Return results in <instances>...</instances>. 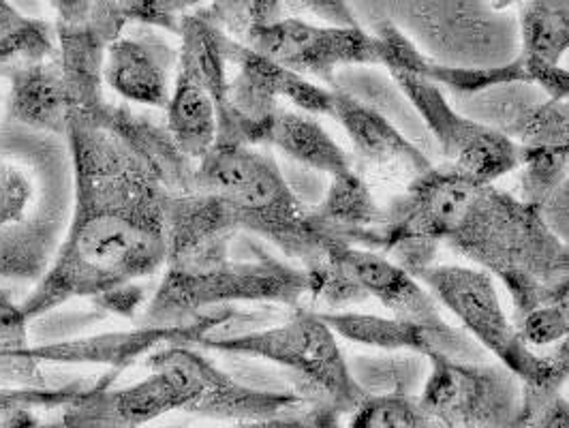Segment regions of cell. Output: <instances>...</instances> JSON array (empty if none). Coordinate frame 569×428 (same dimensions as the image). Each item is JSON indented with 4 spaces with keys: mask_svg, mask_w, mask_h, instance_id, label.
Wrapping results in <instances>:
<instances>
[{
    "mask_svg": "<svg viewBox=\"0 0 569 428\" xmlns=\"http://www.w3.org/2000/svg\"><path fill=\"white\" fill-rule=\"evenodd\" d=\"M57 7L58 64L69 90L73 112L97 116L103 99V69L112 39L92 18L90 2L60 0Z\"/></svg>",
    "mask_w": 569,
    "mask_h": 428,
    "instance_id": "cell-16",
    "label": "cell"
},
{
    "mask_svg": "<svg viewBox=\"0 0 569 428\" xmlns=\"http://www.w3.org/2000/svg\"><path fill=\"white\" fill-rule=\"evenodd\" d=\"M446 245L506 287L513 324L569 298V251L540 210L495 185H478Z\"/></svg>",
    "mask_w": 569,
    "mask_h": 428,
    "instance_id": "cell-2",
    "label": "cell"
},
{
    "mask_svg": "<svg viewBox=\"0 0 569 428\" xmlns=\"http://www.w3.org/2000/svg\"><path fill=\"white\" fill-rule=\"evenodd\" d=\"M97 309L108 311V313L120 315L124 319H133L136 311L140 309L143 302V289L140 286H127L112 289L94 300H90Z\"/></svg>",
    "mask_w": 569,
    "mask_h": 428,
    "instance_id": "cell-45",
    "label": "cell"
},
{
    "mask_svg": "<svg viewBox=\"0 0 569 428\" xmlns=\"http://www.w3.org/2000/svg\"><path fill=\"white\" fill-rule=\"evenodd\" d=\"M7 76L11 82V120L34 133L67 138L73 103L57 58L43 62H18L7 71Z\"/></svg>",
    "mask_w": 569,
    "mask_h": 428,
    "instance_id": "cell-23",
    "label": "cell"
},
{
    "mask_svg": "<svg viewBox=\"0 0 569 428\" xmlns=\"http://www.w3.org/2000/svg\"><path fill=\"white\" fill-rule=\"evenodd\" d=\"M242 46L307 80H321L330 90L342 69L377 67V43L362 27L335 29L283 18L249 32Z\"/></svg>",
    "mask_w": 569,
    "mask_h": 428,
    "instance_id": "cell-14",
    "label": "cell"
},
{
    "mask_svg": "<svg viewBox=\"0 0 569 428\" xmlns=\"http://www.w3.org/2000/svg\"><path fill=\"white\" fill-rule=\"evenodd\" d=\"M342 259L367 291L369 300L375 298L381 302L390 317L430 332L452 328L427 287L388 257L367 249H345Z\"/></svg>",
    "mask_w": 569,
    "mask_h": 428,
    "instance_id": "cell-20",
    "label": "cell"
},
{
    "mask_svg": "<svg viewBox=\"0 0 569 428\" xmlns=\"http://www.w3.org/2000/svg\"><path fill=\"white\" fill-rule=\"evenodd\" d=\"M455 315L460 328L527 386L543 384V358L520 337L508 317L497 281L476 266H430L416 277Z\"/></svg>",
    "mask_w": 569,
    "mask_h": 428,
    "instance_id": "cell-9",
    "label": "cell"
},
{
    "mask_svg": "<svg viewBox=\"0 0 569 428\" xmlns=\"http://www.w3.org/2000/svg\"><path fill=\"white\" fill-rule=\"evenodd\" d=\"M148 428V427H146ZM152 428H187L184 425H176V427H152Z\"/></svg>",
    "mask_w": 569,
    "mask_h": 428,
    "instance_id": "cell-48",
    "label": "cell"
},
{
    "mask_svg": "<svg viewBox=\"0 0 569 428\" xmlns=\"http://www.w3.org/2000/svg\"><path fill=\"white\" fill-rule=\"evenodd\" d=\"M347 428H446L420 397L367 399L353 414Z\"/></svg>",
    "mask_w": 569,
    "mask_h": 428,
    "instance_id": "cell-33",
    "label": "cell"
},
{
    "mask_svg": "<svg viewBox=\"0 0 569 428\" xmlns=\"http://www.w3.org/2000/svg\"><path fill=\"white\" fill-rule=\"evenodd\" d=\"M383 16L437 67L492 69L522 52L518 16L480 0H383Z\"/></svg>",
    "mask_w": 569,
    "mask_h": 428,
    "instance_id": "cell-6",
    "label": "cell"
},
{
    "mask_svg": "<svg viewBox=\"0 0 569 428\" xmlns=\"http://www.w3.org/2000/svg\"><path fill=\"white\" fill-rule=\"evenodd\" d=\"M525 54L561 64L569 52V0H531L518 9Z\"/></svg>",
    "mask_w": 569,
    "mask_h": 428,
    "instance_id": "cell-30",
    "label": "cell"
},
{
    "mask_svg": "<svg viewBox=\"0 0 569 428\" xmlns=\"http://www.w3.org/2000/svg\"><path fill=\"white\" fill-rule=\"evenodd\" d=\"M58 58L57 30L48 22L32 20L0 0V64L43 62Z\"/></svg>",
    "mask_w": 569,
    "mask_h": 428,
    "instance_id": "cell-31",
    "label": "cell"
},
{
    "mask_svg": "<svg viewBox=\"0 0 569 428\" xmlns=\"http://www.w3.org/2000/svg\"><path fill=\"white\" fill-rule=\"evenodd\" d=\"M92 384L71 381L60 388H0V418L13 411H37V409H58L82 397Z\"/></svg>",
    "mask_w": 569,
    "mask_h": 428,
    "instance_id": "cell-37",
    "label": "cell"
},
{
    "mask_svg": "<svg viewBox=\"0 0 569 428\" xmlns=\"http://www.w3.org/2000/svg\"><path fill=\"white\" fill-rule=\"evenodd\" d=\"M332 90L347 92L353 99L362 101L375 112L388 118L402 136H407L422 152H437L422 118L413 110L405 92L392 80V76H383L372 67H347L339 71Z\"/></svg>",
    "mask_w": 569,
    "mask_h": 428,
    "instance_id": "cell-25",
    "label": "cell"
},
{
    "mask_svg": "<svg viewBox=\"0 0 569 428\" xmlns=\"http://www.w3.org/2000/svg\"><path fill=\"white\" fill-rule=\"evenodd\" d=\"M520 428H569V399L563 390L522 384Z\"/></svg>",
    "mask_w": 569,
    "mask_h": 428,
    "instance_id": "cell-38",
    "label": "cell"
},
{
    "mask_svg": "<svg viewBox=\"0 0 569 428\" xmlns=\"http://www.w3.org/2000/svg\"><path fill=\"white\" fill-rule=\"evenodd\" d=\"M112 371L94 381L82 397L69 402L50 428H146L171 411H184L189 395L170 369H152L142 381L110 388Z\"/></svg>",
    "mask_w": 569,
    "mask_h": 428,
    "instance_id": "cell-15",
    "label": "cell"
},
{
    "mask_svg": "<svg viewBox=\"0 0 569 428\" xmlns=\"http://www.w3.org/2000/svg\"><path fill=\"white\" fill-rule=\"evenodd\" d=\"M283 2L274 0H251V2H212L201 9L203 16L223 30L228 37L242 43L249 32L283 20Z\"/></svg>",
    "mask_w": 569,
    "mask_h": 428,
    "instance_id": "cell-34",
    "label": "cell"
},
{
    "mask_svg": "<svg viewBox=\"0 0 569 428\" xmlns=\"http://www.w3.org/2000/svg\"><path fill=\"white\" fill-rule=\"evenodd\" d=\"M538 210L550 231L569 251V173L541 200Z\"/></svg>",
    "mask_w": 569,
    "mask_h": 428,
    "instance_id": "cell-43",
    "label": "cell"
},
{
    "mask_svg": "<svg viewBox=\"0 0 569 428\" xmlns=\"http://www.w3.org/2000/svg\"><path fill=\"white\" fill-rule=\"evenodd\" d=\"M332 118L345 129L360 161L372 168L405 171L413 178L432 168L427 152L402 136L388 118L351 94L335 90Z\"/></svg>",
    "mask_w": 569,
    "mask_h": 428,
    "instance_id": "cell-22",
    "label": "cell"
},
{
    "mask_svg": "<svg viewBox=\"0 0 569 428\" xmlns=\"http://www.w3.org/2000/svg\"><path fill=\"white\" fill-rule=\"evenodd\" d=\"M420 402L446 428H520L522 381L499 360L428 358Z\"/></svg>",
    "mask_w": 569,
    "mask_h": 428,
    "instance_id": "cell-10",
    "label": "cell"
},
{
    "mask_svg": "<svg viewBox=\"0 0 569 428\" xmlns=\"http://www.w3.org/2000/svg\"><path fill=\"white\" fill-rule=\"evenodd\" d=\"M180 52H178V76L189 78L191 82L203 88L214 106L217 115L226 106L228 97V71H226V52L223 39L226 32L217 29L201 9L189 11L180 22Z\"/></svg>",
    "mask_w": 569,
    "mask_h": 428,
    "instance_id": "cell-24",
    "label": "cell"
},
{
    "mask_svg": "<svg viewBox=\"0 0 569 428\" xmlns=\"http://www.w3.org/2000/svg\"><path fill=\"white\" fill-rule=\"evenodd\" d=\"M478 185L482 182L448 163L411 178L409 187L383 208L379 253L413 277L435 266L439 247L446 245Z\"/></svg>",
    "mask_w": 569,
    "mask_h": 428,
    "instance_id": "cell-8",
    "label": "cell"
},
{
    "mask_svg": "<svg viewBox=\"0 0 569 428\" xmlns=\"http://www.w3.org/2000/svg\"><path fill=\"white\" fill-rule=\"evenodd\" d=\"M247 256L201 266H168L142 315L143 328L187 326L233 302H263L298 309L309 296L307 272L247 240Z\"/></svg>",
    "mask_w": 569,
    "mask_h": 428,
    "instance_id": "cell-4",
    "label": "cell"
},
{
    "mask_svg": "<svg viewBox=\"0 0 569 428\" xmlns=\"http://www.w3.org/2000/svg\"><path fill=\"white\" fill-rule=\"evenodd\" d=\"M166 112L173 142L191 161L200 163L219 138V118L212 97L189 78L176 73Z\"/></svg>",
    "mask_w": 569,
    "mask_h": 428,
    "instance_id": "cell-28",
    "label": "cell"
},
{
    "mask_svg": "<svg viewBox=\"0 0 569 428\" xmlns=\"http://www.w3.org/2000/svg\"><path fill=\"white\" fill-rule=\"evenodd\" d=\"M124 16L140 27H159L180 34L182 16L189 13V2H170V0H122Z\"/></svg>",
    "mask_w": 569,
    "mask_h": 428,
    "instance_id": "cell-40",
    "label": "cell"
},
{
    "mask_svg": "<svg viewBox=\"0 0 569 428\" xmlns=\"http://www.w3.org/2000/svg\"><path fill=\"white\" fill-rule=\"evenodd\" d=\"M383 219L386 210L353 170L335 176L323 200L309 208V221L321 238L375 253L381 251Z\"/></svg>",
    "mask_w": 569,
    "mask_h": 428,
    "instance_id": "cell-21",
    "label": "cell"
},
{
    "mask_svg": "<svg viewBox=\"0 0 569 428\" xmlns=\"http://www.w3.org/2000/svg\"><path fill=\"white\" fill-rule=\"evenodd\" d=\"M166 217L168 266H201L226 259L240 236L228 203L198 189L187 196H170Z\"/></svg>",
    "mask_w": 569,
    "mask_h": 428,
    "instance_id": "cell-17",
    "label": "cell"
},
{
    "mask_svg": "<svg viewBox=\"0 0 569 428\" xmlns=\"http://www.w3.org/2000/svg\"><path fill=\"white\" fill-rule=\"evenodd\" d=\"M196 189L226 201L240 233L266 240L300 268L337 245L315 231L309 206L296 198L279 163L256 148L217 143L198 163Z\"/></svg>",
    "mask_w": 569,
    "mask_h": 428,
    "instance_id": "cell-3",
    "label": "cell"
},
{
    "mask_svg": "<svg viewBox=\"0 0 569 428\" xmlns=\"http://www.w3.org/2000/svg\"><path fill=\"white\" fill-rule=\"evenodd\" d=\"M92 120L112 131L170 196H187L196 191L198 163L173 142L168 125H159L148 116L138 115L124 103H106Z\"/></svg>",
    "mask_w": 569,
    "mask_h": 428,
    "instance_id": "cell-18",
    "label": "cell"
},
{
    "mask_svg": "<svg viewBox=\"0 0 569 428\" xmlns=\"http://www.w3.org/2000/svg\"><path fill=\"white\" fill-rule=\"evenodd\" d=\"M546 152H552V155H557V157L569 159V142L563 143V146H559V148H555V150H546Z\"/></svg>",
    "mask_w": 569,
    "mask_h": 428,
    "instance_id": "cell-47",
    "label": "cell"
},
{
    "mask_svg": "<svg viewBox=\"0 0 569 428\" xmlns=\"http://www.w3.org/2000/svg\"><path fill=\"white\" fill-rule=\"evenodd\" d=\"M543 358V384L540 388L548 390H563L569 381V339L552 345Z\"/></svg>",
    "mask_w": 569,
    "mask_h": 428,
    "instance_id": "cell-46",
    "label": "cell"
},
{
    "mask_svg": "<svg viewBox=\"0 0 569 428\" xmlns=\"http://www.w3.org/2000/svg\"><path fill=\"white\" fill-rule=\"evenodd\" d=\"M266 146H274L293 163L330 178L351 170L347 152L309 115L281 108L268 129Z\"/></svg>",
    "mask_w": 569,
    "mask_h": 428,
    "instance_id": "cell-26",
    "label": "cell"
},
{
    "mask_svg": "<svg viewBox=\"0 0 569 428\" xmlns=\"http://www.w3.org/2000/svg\"><path fill=\"white\" fill-rule=\"evenodd\" d=\"M34 198V182L22 163L0 148V231L22 226L29 219Z\"/></svg>",
    "mask_w": 569,
    "mask_h": 428,
    "instance_id": "cell-35",
    "label": "cell"
},
{
    "mask_svg": "<svg viewBox=\"0 0 569 428\" xmlns=\"http://www.w3.org/2000/svg\"><path fill=\"white\" fill-rule=\"evenodd\" d=\"M518 330L531 349L566 341L569 339V298L531 311L518 321Z\"/></svg>",
    "mask_w": 569,
    "mask_h": 428,
    "instance_id": "cell-39",
    "label": "cell"
},
{
    "mask_svg": "<svg viewBox=\"0 0 569 428\" xmlns=\"http://www.w3.org/2000/svg\"><path fill=\"white\" fill-rule=\"evenodd\" d=\"M342 245H332L328 253L317 259L313 266L302 268L309 279V298L330 309V313H339L347 307L362 305L369 300L360 281L353 277L349 266L345 263Z\"/></svg>",
    "mask_w": 569,
    "mask_h": 428,
    "instance_id": "cell-32",
    "label": "cell"
},
{
    "mask_svg": "<svg viewBox=\"0 0 569 428\" xmlns=\"http://www.w3.org/2000/svg\"><path fill=\"white\" fill-rule=\"evenodd\" d=\"M146 367L170 369L187 388V414L217 422H257L305 407L300 397L263 390L214 367L191 345H166L146 358Z\"/></svg>",
    "mask_w": 569,
    "mask_h": 428,
    "instance_id": "cell-13",
    "label": "cell"
},
{
    "mask_svg": "<svg viewBox=\"0 0 569 428\" xmlns=\"http://www.w3.org/2000/svg\"><path fill=\"white\" fill-rule=\"evenodd\" d=\"M548 97L538 86L513 82L492 86L473 94H452L450 103L460 115L469 116L476 122L516 142L525 120Z\"/></svg>",
    "mask_w": 569,
    "mask_h": 428,
    "instance_id": "cell-29",
    "label": "cell"
},
{
    "mask_svg": "<svg viewBox=\"0 0 569 428\" xmlns=\"http://www.w3.org/2000/svg\"><path fill=\"white\" fill-rule=\"evenodd\" d=\"M347 367L367 399L420 397L430 360L416 351H377L347 356Z\"/></svg>",
    "mask_w": 569,
    "mask_h": 428,
    "instance_id": "cell-27",
    "label": "cell"
},
{
    "mask_svg": "<svg viewBox=\"0 0 569 428\" xmlns=\"http://www.w3.org/2000/svg\"><path fill=\"white\" fill-rule=\"evenodd\" d=\"M569 142V99H546L525 120L516 143L522 150H555Z\"/></svg>",
    "mask_w": 569,
    "mask_h": 428,
    "instance_id": "cell-36",
    "label": "cell"
},
{
    "mask_svg": "<svg viewBox=\"0 0 569 428\" xmlns=\"http://www.w3.org/2000/svg\"><path fill=\"white\" fill-rule=\"evenodd\" d=\"M41 198L22 226L0 231V281L39 283L52 268L71 223V155L57 136L39 133Z\"/></svg>",
    "mask_w": 569,
    "mask_h": 428,
    "instance_id": "cell-11",
    "label": "cell"
},
{
    "mask_svg": "<svg viewBox=\"0 0 569 428\" xmlns=\"http://www.w3.org/2000/svg\"><path fill=\"white\" fill-rule=\"evenodd\" d=\"M73 212L48 275L22 302L27 319L94 300L168 266L170 193L142 161L97 120L73 112L67 131Z\"/></svg>",
    "mask_w": 569,
    "mask_h": 428,
    "instance_id": "cell-1",
    "label": "cell"
},
{
    "mask_svg": "<svg viewBox=\"0 0 569 428\" xmlns=\"http://www.w3.org/2000/svg\"><path fill=\"white\" fill-rule=\"evenodd\" d=\"M392 80L422 118L448 166L482 185H495L520 166L518 143L460 115L435 82L416 76H392Z\"/></svg>",
    "mask_w": 569,
    "mask_h": 428,
    "instance_id": "cell-12",
    "label": "cell"
},
{
    "mask_svg": "<svg viewBox=\"0 0 569 428\" xmlns=\"http://www.w3.org/2000/svg\"><path fill=\"white\" fill-rule=\"evenodd\" d=\"M298 7H305L309 13L323 20L326 27L335 29H353L360 27L353 2H339V0H309V2H296Z\"/></svg>",
    "mask_w": 569,
    "mask_h": 428,
    "instance_id": "cell-44",
    "label": "cell"
},
{
    "mask_svg": "<svg viewBox=\"0 0 569 428\" xmlns=\"http://www.w3.org/2000/svg\"><path fill=\"white\" fill-rule=\"evenodd\" d=\"M178 67V52L161 37L140 30L120 37L108 50L103 80L127 101L168 110L170 73Z\"/></svg>",
    "mask_w": 569,
    "mask_h": 428,
    "instance_id": "cell-19",
    "label": "cell"
},
{
    "mask_svg": "<svg viewBox=\"0 0 569 428\" xmlns=\"http://www.w3.org/2000/svg\"><path fill=\"white\" fill-rule=\"evenodd\" d=\"M27 347H30L29 319L22 305H16L11 293L0 289V358L20 354Z\"/></svg>",
    "mask_w": 569,
    "mask_h": 428,
    "instance_id": "cell-41",
    "label": "cell"
},
{
    "mask_svg": "<svg viewBox=\"0 0 569 428\" xmlns=\"http://www.w3.org/2000/svg\"><path fill=\"white\" fill-rule=\"evenodd\" d=\"M200 345L272 365L291 395L309 407L332 409L341 418L351 416L367 400L349 372L337 335L317 311L293 309L270 328L240 337L203 339Z\"/></svg>",
    "mask_w": 569,
    "mask_h": 428,
    "instance_id": "cell-5",
    "label": "cell"
},
{
    "mask_svg": "<svg viewBox=\"0 0 569 428\" xmlns=\"http://www.w3.org/2000/svg\"><path fill=\"white\" fill-rule=\"evenodd\" d=\"M223 52L238 71L229 80L226 106L217 115V143L249 148L266 143L268 129L281 110V97L307 115L332 116L335 90L315 84L279 62L257 54L228 34L223 39Z\"/></svg>",
    "mask_w": 569,
    "mask_h": 428,
    "instance_id": "cell-7",
    "label": "cell"
},
{
    "mask_svg": "<svg viewBox=\"0 0 569 428\" xmlns=\"http://www.w3.org/2000/svg\"><path fill=\"white\" fill-rule=\"evenodd\" d=\"M341 416L332 409L323 407H300L296 411H287L274 418L257 420V422H242L233 428H339Z\"/></svg>",
    "mask_w": 569,
    "mask_h": 428,
    "instance_id": "cell-42",
    "label": "cell"
}]
</instances>
